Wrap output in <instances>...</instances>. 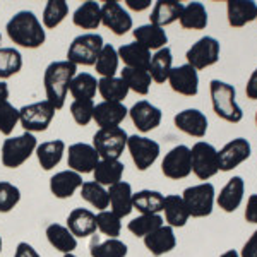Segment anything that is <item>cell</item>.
Masks as SVG:
<instances>
[{
	"mask_svg": "<svg viewBox=\"0 0 257 257\" xmlns=\"http://www.w3.org/2000/svg\"><path fill=\"white\" fill-rule=\"evenodd\" d=\"M255 19H257V18H255Z\"/></svg>",
	"mask_w": 257,
	"mask_h": 257,
	"instance_id": "obj_61",
	"label": "cell"
},
{
	"mask_svg": "<svg viewBox=\"0 0 257 257\" xmlns=\"http://www.w3.org/2000/svg\"><path fill=\"white\" fill-rule=\"evenodd\" d=\"M19 123V108L6 101L0 105V134L11 136Z\"/></svg>",
	"mask_w": 257,
	"mask_h": 257,
	"instance_id": "obj_47",
	"label": "cell"
},
{
	"mask_svg": "<svg viewBox=\"0 0 257 257\" xmlns=\"http://www.w3.org/2000/svg\"><path fill=\"white\" fill-rule=\"evenodd\" d=\"M14 257H41L38 254L35 247L28 242H19L18 247H16V252H14Z\"/></svg>",
	"mask_w": 257,
	"mask_h": 257,
	"instance_id": "obj_51",
	"label": "cell"
},
{
	"mask_svg": "<svg viewBox=\"0 0 257 257\" xmlns=\"http://www.w3.org/2000/svg\"><path fill=\"white\" fill-rule=\"evenodd\" d=\"M96 228L108 238H118L122 231V218H118L110 209L99 211L96 214Z\"/></svg>",
	"mask_w": 257,
	"mask_h": 257,
	"instance_id": "obj_46",
	"label": "cell"
},
{
	"mask_svg": "<svg viewBox=\"0 0 257 257\" xmlns=\"http://www.w3.org/2000/svg\"><path fill=\"white\" fill-rule=\"evenodd\" d=\"M245 219L248 223H254V225H257V194H252V196L247 199Z\"/></svg>",
	"mask_w": 257,
	"mask_h": 257,
	"instance_id": "obj_50",
	"label": "cell"
},
{
	"mask_svg": "<svg viewBox=\"0 0 257 257\" xmlns=\"http://www.w3.org/2000/svg\"><path fill=\"white\" fill-rule=\"evenodd\" d=\"M132 35H134L136 41H138L139 45H143L144 48H148L149 52H151V50L158 52V50L167 47V43H168V36L163 28H158L151 23L136 28V30L132 31Z\"/></svg>",
	"mask_w": 257,
	"mask_h": 257,
	"instance_id": "obj_29",
	"label": "cell"
},
{
	"mask_svg": "<svg viewBox=\"0 0 257 257\" xmlns=\"http://www.w3.org/2000/svg\"><path fill=\"white\" fill-rule=\"evenodd\" d=\"M36 148H38V141H36L35 134H30V132H23L21 136L6 139L2 149H0L2 165L7 168H19L31 158Z\"/></svg>",
	"mask_w": 257,
	"mask_h": 257,
	"instance_id": "obj_4",
	"label": "cell"
},
{
	"mask_svg": "<svg viewBox=\"0 0 257 257\" xmlns=\"http://www.w3.org/2000/svg\"><path fill=\"white\" fill-rule=\"evenodd\" d=\"M165 196L158 190L144 189L132 196V206L141 214H160L163 211Z\"/></svg>",
	"mask_w": 257,
	"mask_h": 257,
	"instance_id": "obj_34",
	"label": "cell"
},
{
	"mask_svg": "<svg viewBox=\"0 0 257 257\" xmlns=\"http://www.w3.org/2000/svg\"><path fill=\"white\" fill-rule=\"evenodd\" d=\"M23 69V55L14 47L0 48V81L9 79Z\"/></svg>",
	"mask_w": 257,
	"mask_h": 257,
	"instance_id": "obj_42",
	"label": "cell"
},
{
	"mask_svg": "<svg viewBox=\"0 0 257 257\" xmlns=\"http://www.w3.org/2000/svg\"><path fill=\"white\" fill-rule=\"evenodd\" d=\"M0 43H2V35H0ZM0 48H2V47H0Z\"/></svg>",
	"mask_w": 257,
	"mask_h": 257,
	"instance_id": "obj_59",
	"label": "cell"
},
{
	"mask_svg": "<svg viewBox=\"0 0 257 257\" xmlns=\"http://www.w3.org/2000/svg\"><path fill=\"white\" fill-rule=\"evenodd\" d=\"M6 101H9V86L7 82L0 81V105Z\"/></svg>",
	"mask_w": 257,
	"mask_h": 257,
	"instance_id": "obj_55",
	"label": "cell"
},
{
	"mask_svg": "<svg viewBox=\"0 0 257 257\" xmlns=\"http://www.w3.org/2000/svg\"><path fill=\"white\" fill-rule=\"evenodd\" d=\"M245 94L248 99H257V69L250 74V77H248Z\"/></svg>",
	"mask_w": 257,
	"mask_h": 257,
	"instance_id": "obj_53",
	"label": "cell"
},
{
	"mask_svg": "<svg viewBox=\"0 0 257 257\" xmlns=\"http://www.w3.org/2000/svg\"><path fill=\"white\" fill-rule=\"evenodd\" d=\"M228 24L231 28H242L257 18V4L254 0H228Z\"/></svg>",
	"mask_w": 257,
	"mask_h": 257,
	"instance_id": "obj_25",
	"label": "cell"
},
{
	"mask_svg": "<svg viewBox=\"0 0 257 257\" xmlns=\"http://www.w3.org/2000/svg\"><path fill=\"white\" fill-rule=\"evenodd\" d=\"M81 197L84 199L86 202H89L93 208L99 211H105L110 208V201H108V190H106L103 185L96 184L94 180L91 182H84L82 187L79 189Z\"/></svg>",
	"mask_w": 257,
	"mask_h": 257,
	"instance_id": "obj_40",
	"label": "cell"
},
{
	"mask_svg": "<svg viewBox=\"0 0 257 257\" xmlns=\"http://www.w3.org/2000/svg\"><path fill=\"white\" fill-rule=\"evenodd\" d=\"M48 243L52 245L55 250L62 252V254H74V250L77 248V238L70 233V230L65 225L60 223H52L47 226L45 230Z\"/></svg>",
	"mask_w": 257,
	"mask_h": 257,
	"instance_id": "obj_26",
	"label": "cell"
},
{
	"mask_svg": "<svg viewBox=\"0 0 257 257\" xmlns=\"http://www.w3.org/2000/svg\"><path fill=\"white\" fill-rule=\"evenodd\" d=\"M190 160H192V172L199 180H209L219 172L218 151L213 144L199 141L190 149Z\"/></svg>",
	"mask_w": 257,
	"mask_h": 257,
	"instance_id": "obj_9",
	"label": "cell"
},
{
	"mask_svg": "<svg viewBox=\"0 0 257 257\" xmlns=\"http://www.w3.org/2000/svg\"><path fill=\"white\" fill-rule=\"evenodd\" d=\"M248 158H250V143L243 138L230 141L218 151V161L221 172H230Z\"/></svg>",
	"mask_w": 257,
	"mask_h": 257,
	"instance_id": "obj_15",
	"label": "cell"
},
{
	"mask_svg": "<svg viewBox=\"0 0 257 257\" xmlns=\"http://www.w3.org/2000/svg\"><path fill=\"white\" fill-rule=\"evenodd\" d=\"M67 146L62 139H53V141H47V143H41L36 148V158H38V163L41 165V168L47 170H53L57 165L60 163L62 158H64V153Z\"/></svg>",
	"mask_w": 257,
	"mask_h": 257,
	"instance_id": "obj_28",
	"label": "cell"
},
{
	"mask_svg": "<svg viewBox=\"0 0 257 257\" xmlns=\"http://www.w3.org/2000/svg\"><path fill=\"white\" fill-rule=\"evenodd\" d=\"M96 91H98L96 77L91 76L88 72L76 74L69 86V93L72 94V98L81 99V101H93Z\"/></svg>",
	"mask_w": 257,
	"mask_h": 257,
	"instance_id": "obj_37",
	"label": "cell"
},
{
	"mask_svg": "<svg viewBox=\"0 0 257 257\" xmlns=\"http://www.w3.org/2000/svg\"><path fill=\"white\" fill-rule=\"evenodd\" d=\"M180 26L184 30H196L201 31L208 26V12L206 7L201 2H190L187 6H184L180 16Z\"/></svg>",
	"mask_w": 257,
	"mask_h": 257,
	"instance_id": "obj_36",
	"label": "cell"
},
{
	"mask_svg": "<svg viewBox=\"0 0 257 257\" xmlns=\"http://www.w3.org/2000/svg\"><path fill=\"white\" fill-rule=\"evenodd\" d=\"M74 26L81 30H98L101 24V6L94 0L81 4L72 14Z\"/></svg>",
	"mask_w": 257,
	"mask_h": 257,
	"instance_id": "obj_32",
	"label": "cell"
},
{
	"mask_svg": "<svg viewBox=\"0 0 257 257\" xmlns=\"http://www.w3.org/2000/svg\"><path fill=\"white\" fill-rule=\"evenodd\" d=\"M2 247H4V242H2V237H0V252H2Z\"/></svg>",
	"mask_w": 257,
	"mask_h": 257,
	"instance_id": "obj_57",
	"label": "cell"
},
{
	"mask_svg": "<svg viewBox=\"0 0 257 257\" xmlns=\"http://www.w3.org/2000/svg\"><path fill=\"white\" fill-rule=\"evenodd\" d=\"M128 115V110L125 108L123 103H111V101H101L98 105H94L93 111V120L96 122L99 128H111V127H120V123L123 122Z\"/></svg>",
	"mask_w": 257,
	"mask_h": 257,
	"instance_id": "obj_18",
	"label": "cell"
},
{
	"mask_svg": "<svg viewBox=\"0 0 257 257\" xmlns=\"http://www.w3.org/2000/svg\"><path fill=\"white\" fill-rule=\"evenodd\" d=\"M108 201H110V211H113L118 218H125L132 213L134 206H132V187L131 184L120 180L118 184L110 185L108 189Z\"/></svg>",
	"mask_w": 257,
	"mask_h": 257,
	"instance_id": "obj_22",
	"label": "cell"
},
{
	"mask_svg": "<svg viewBox=\"0 0 257 257\" xmlns=\"http://www.w3.org/2000/svg\"><path fill=\"white\" fill-rule=\"evenodd\" d=\"M55 106L47 99L30 103V105L19 108V123L23 125L24 132H30V134L43 132L50 127L53 117H55Z\"/></svg>",
	"mask_w": 257,
	"mask_h": 257,
	"instance_id": "obj_7",
	"label": "cell"
},
{
	"mask_svg": "<svg viewBox=\"0 0 257 257\" xmlns=\"http://www.w3.org/2000/svg\"><path fill=\"white\" fill-rule=\"evenodd\" d=\"M120 79L127 84L128 91H134V93L143 94V96L149 93V88H151L153 82L148 70L131 67H123V70L120 72Z\"/></svg>",
	"mask_w": 257,
	"mask_h": 257,
	"instance_id": "obj_39",
	"label": "cell"
},
{
	"mask_svg": "<svg viewBox=\"0 0 257 257\" xmlns=\"http://www.w3.org/2000/svg\"><path fill=\"white\" fill-rule=\"evenodd\" d=\"M105 41H103L101 35L96 33H84L72 40L67 50V60L70 64L77 65H94L101 53Z\"/></svg>",
	"mask_w": 257,
	"mask_h": 257,
	"instance_id": "obj_5",
	"label": "cell"
},
{
	"mask_svg": "<svg viewBox=\"0 0 257 257\" xmlns=\"http://www.w3.org/2000/svg\"><path fill=\"white\" fill-rule=\"evenodd\" d=\"M255 123H257V113H255Z\"/></svg>",
	"mask_w": 257,
	"mask_h": 257,
	"instance_id": "obj_60",
	"label": "cell"
},
{
	"mask_svg": "<svg viewBox=\"0 0 257 257\" xmlns=\"http://www.w3.org/2000/svg\"><path fill=\"white\" fill-rule=\"evenodd\" d=\"M70 230V233L76 238H86L91 237L96 228V214L91 209L86 208H76L69 213L67 216V225H65Z\"/></svg>",
	"mask_w": 257,
	"mask_h": 257,
	"instance_id": "obj_21",
	"label": "cell"
},
{
	"mask_svg": "<svg viewBox=\"0 0 257 257\" xmlns=\"http://www.w3.org/2000/svg\"><path fill=\"white\" fill-rule=\"evenodd\" d=\"M165 225V218L161 214H139L138 218L131 219L127 225V230L136 237H148L155 230Z\"/></svg>",
	"mask_w": 257,
	"mask_h": 257,
	"instance_id": "obj_41",
	"label": "cell"
},
{
	"mask_svg": "<svg viewBox=\"0 0 257 257\" xmlns=\"http://www.w3.org/2000/svg\"><path fill=\"white\" fill-rule=\"evenodd\" d=\"M118 60L120 59H118V53H117V50H115V47H111L110 43H105L96 64H94L96 72L101 77H115V74H117V70H118Z\"/></svg>",
	"mask_w": 257,
	"mask_h": 257,
	"instance_id": "obj_44",
	"label": "cell"
},
{
	"mask_svg": "<svg viewBox=\"0 0 257 257\" xmlns=\"http://www.w3.org/2000/svg\"><path fill=\"white\" fill-rule=\"evenodd\" d=\"M118 59L125 64V67L131 69H144L148 70L149 62H151V52L148 48H144L143 45H139L138 41L134 43L122 45L118 50Z\"/></svg>",
	"mask_w": 257,
	"mask_h": 257,
	"instance_id": "obj_31",
	"label": "cell"
},
{
	"mask_svg": "<svg viewBox=\"0 0 257 257\" xmlns=\"http://www.w3.org/2000/svg\"><path fill=\"white\" fill-rule=\"evenodd\" d=\"M163 211H165V221H167V225L172 228L185 226L190 218L189 211L184 204V199H182V196H177V194L165 196Z\"/></svg>",
	"mask_w": 257,
	"mask_h": 257,
	"instance_id": "obj_33",
	"label": "cell"
},
{
	"mask_svg": "<svg viewBox=\"0 0 257 257\" xmlns=\"http://www.w3.org/2000/svg\"><path fill=\"white\" fill-rule=\"evenodd\" d=\"M101 24L113 35L123 36L132 30V18L118 2L108 0L101 6Z\"/></svg>",
	"mask_w": 257,
	"mask_h": 257,
	"instance_id": "obj_14",
	"label": "cell"
},
{
	"mask_svg": "<svg viewBox=\"0 0 257 257\" xmlns=\"http://www.w3.org/2000/svg\"><path fill=\"white\" fill-rule=\"evenodd\" d=\"M144 245L155 257L168 254V252H172L177 247L175 231L168 225L160 226L158 230H155L148 237H144Z\"/></svg>",
	"mask_w": 257,
	"mask_h": 257,
	"instance_id": "obj_23",
	"label": "cell"
},
{
	"mask_svg": "<svg viewBox=\"0 0 257 257\" xmlns=\"http://www.w3.org/2000/svg\"><path fill=\"white\" fill-rule=\"evenodd\" d=\"M161 172L170 180H182V178L189 177L192 172V160H190V148L175 146L173 149L165 155L163 161H161Z\"/></svg>",
	"mask_w": 257,
	"mask_h": 257,
	"instance_id": "obj_11",
	"label": "cell"
},
{
	"mask_svg": "<svg viewBox=\"0 0 257 257\" xmlns=\"http://www.w3.org/2000/svg\"><path fill=\"white\" fill-rule=\"evenodd\" d=\"M184 204L192 218H206L213 213L214 206V185L209 182L187 187L182 194Z\"/></svg>",
	"mask_w": 257,
	"mask_h": 257,
	"instance_id": "obj_8",
	"label": "cell"
},
{
	"mask_svg": "<svg viewBox=\"0 0 257 257\" xmlns=\"http://www.w3.org/2000/svg\"><path fill=\"white\" fill-rule=\"evenodd\" d=\"M128 134L122 127L98 128L93 136V148L96 149L99 160H118L127 148Z\"/></svg>",
	"mask_w": 257,
	"mask_h": 257,
	"instance_id": "obj_6",
	"label": "cell"
},
{
	"mask_svg": "<svg viewBox=\"0 0 257 257\" xmlns=\"http://www.w3.org/2000/svg\"><path fill=\"white\" fill-rule=\"evenodd\" d=\"M219 257H240V254L237 250H233V248H231V250H226L225 254H221Z\"/></svg>",
	"mask_w": 257,
	"mask_h": 257,
	"instance_id": "obj_56",
	"label": "cell"
},
{
	"mask_svg": "<svg viewBox=\"0 0 257 257\" xmlns=\"http://www.w3.org/2000/svg\"><path fill=\"white\" fill-rule=\"evenodd\" d=\"M21 201V190L11 182H0V213H11Z\"/></svg>",
	"mask_w": 257,
	"mask_h": 257,
	"instance_id": "obj_48",
	"label": "cell"
},
{
	"mask_svg": "<svg viewBox=\"0 0 257 257\" xmlns=\"http://www.w3.org/2000/svg\"><path fill=\"white\" fill-rule=\"evenodd\" d=\"M125 6L128 7V9L139 12V11L148 9V7L151 6V2H149V0H125Z\"/></svg>",
	"mask_w": 257,
	"mask_h": 257,
	"instance_id": "obj_54",
	"label": "cell"
},
{
	"mask_svg": "<svg viewBox=\"0 0 257 257\" xmlns=\"http://www.w3.org/2000/svg\"><path fill=\"white\" fill-rule=\"evenodd\" d=\"M76 74H77V67L74 64H70L69 60L52 62L45 69L43 84H45V93H47V101L52 103L55 106V110L64 108L69 93V86Z\"/></svg>",
	"mask_w": 257,
	"mask_h": 257,
	"instance_id": "obj_2",
	"label": "cell"
},
{
	"mask_svg": "<svg viewBox=\"0 0 257 257\" xmlns=\"http://www.w3.org/2000/svg\"><path fill=\"white\" fill-rule=\"evenodd\" d=\"M168 82L175 93L184 96H196L199 91V74L189 64L173 67L168 76Z\"/></svg>",
	"mask_w": 257,
	"mask_h": 257,
	"instance_id": "obj_16",
	"label": "cell"
},
{
	"mask_svg": "<svg viewBox=\"0 0 257 257\" xmlns=\"http://www.w3.org/2000/svg\"><path fill=\"white\" fill-rule=\"evenodd\" d=\"M243 192H245V184L242 177H233L228 180V184L219 190L218 206L225 213H233L240 208L243 201Z\"/></svg>",
	"mask_w": 257,
	"mask_h": 257,
	"instance_id": "obj_24",
	"label": "cell"
},
{
	"mask_svg": "<svg viewBox=\"0 0 257 257\" xmlns=\"http://www.w3.org/2000/svg\"><path fill=\"white\" fill-rule=\"evenodd\" d=\"M69 16V4L65 0H48L41 16V24L45 30H53Z\"/></svg>",
	"mask_w": 257,
	"mask_h": 257,
	"instance_id": "obj_43",
	"label": "cell"
},
{
	"mask_svg": "<svg viewBox=\"0 0 257 257\" xmlns=\"http://www.w3.org/2000/svg\"><path fill=\"white\" fill-rule=\"evenodd\" d=\"M99 161V156L93 144L88 143H76L70 144L67 151V165L69 170L79 173V175H86V173H93Z\"/></svg>",
	"mask_w": 257,
	"mask_h": 257,
	"instance_id": "obj_13",
	"label": "cell"
},
{
	"mask_svg": "<svg viewBox=\"0 0 257 257\" xmlns=\"http://www.w3.org/2000/svg\"><path fill=\"white\" fill-rule=\"evenodd\" d=\"M6 30L11 41L23 48H40L47 40L43 24L31 11L16 12L7 23Z\"/></svg>",
	"mask_w": 257,
	"mask_h": 257,
	"instance_id": "obj_1",
	"label": "cell"
},
{
	"mask_svg": "<svg viewBox=\"0 0 257 257\" xmlns=\"http://www.w3.org/2000/svg\"><path fill=\"white\" fill-rule=\"evenodd\" d=\"M240 257H257V230L250 235V238L245 242V245L242 247Z\"/></svg>",
	"mask_w": 257,
	"mask_h": 257,
	"instance_id": "obj_52",
	"label": "cell"
},
{
	"mask_svg": "<svg viewBox=\"0 0 257 257\" xmlns=\"http://www.w3.org/2000/svg\"><path fill=\"white\" fill-rule=\"evenodd\" d=\"M127 252V245L118 238H106L103 242H94L89 248L91 257H125Z\"/></svg>",
	"mask_w": 257,
	"mask_h": 257,
	"instance_id": "obj_45",
	"label": "cell"
},
{
	"mask_svg": "<svg viewBox=\"0 0 257 257\" xmlns=\"http://www.w3.org/2000/svg\"><path fill=\"white\" fill-rule=\"evenodd\" d=\"M94 103L93 101H81V99H74L70 103V115H72L74 122L81 127H86L93 120Z\"/></svg>",
	"mask_w": 257,
	"mask_h": 257,
	"instance_id": "obj_49",
	"label": "cell"
},
{
	"mask_svg": "<svg viewBox=\"0 0 257 257\" xmlns=\"http://www.w3.org/2000/svg\"><path fill=\"white\" fill-rule=\"evenodd\" d=\"M128 115H131V120L138 131H141L143 134L146 132H151L153 128H156L161 123V110L158 106L151 105L146 99H141V101L136 103L131 110H128Z\"/></svg>",
	"mask_w": 257,
	"mask_h": 257,
	"instance_id": "obj_17",
	"label": "cell"
},
{
	"mask_svg": "<svg viewBox=\"0 0 257 257\" xmlns=\"http://www.w3.org/2000/svg\"><path fill=\"white\" fill-rule=\"evenodd\" d=\"M62 257H77V255H74V254H65V255H62Z\"/></svg>",
	"mask_w": 257,
	"mask_h": 257,
	"instance_id": "obj_58",
	"label": "cell"
},
{
	"mask_svg": "<svg viewBox=\"0 0 257 257\" xmlns=\"http://www.w3.org/2000/svg\"><path fill=\"white\" fill-rule=\"evenodd\" d=\"M175 127L192 138H204L208 132V118L202 111L196 108H189L184 111H178L173 118Z\"/></svg>",
	"mask_w": 257,
	"mask_h": 257,
	"instance_id": "obj_20",
	"label": "cell"
},
{
	"mask_svg": "<svg viewBox=\"0 0 257 257\" xmlns=\"http://www.w3.org/2000/svg\"><path fill=\"white\" fill-rule=\"evenodd\" d=\"M187 64L196 70L211 67L219 60V41L213 36H204L187 50Z\"/></svg>",
	"mask_w": 257,
	"mask_h": 257,
	"instance_id": "obj_12",
	"label": "cell"
},
{
	"mask_svg": "<svg viewBox=\"0 0 257 257\" xmlns=\"http://www.w3.org/2000/svg\"><path fill=\"white\" fill-rule=\"evenodd\" d=\"M98 91L103 101L111 103H123V99L128 94L127 84L120 77H101L98 81Z\"/></svg>",
	"mask_w": 257,
	"mask_h": 257,
	"instance_id": "obj_38",
	"label": "cell"
},
{
	"mask_svg": "<svg viewBox=\"0 0 257 257\" xmlns=\"http://www.w3.org/2000/svg\"><path fill=\"white\" fill-rule=\"evenodd\" d=\"M82 175L72 170H62L50 178V192L57 199H69L82 187Z\"/></svg>",
	"mask_w": 257,
	"mask_h": 257,
	"instance_id": "obj_19",
	"label": "cell"
},
{
	"mask_svg": "<svg viewBox=\"0 0 257 257\" xmlns=\"http://www.w3.org/2000/svg\"><path fill=\"white\" fill-rule=\"evenodd\" d=\"M127 149L131 153V158L134 161L136 168L141 172H146L149 167H153L160 156V144L156 141L138 134L128 136Z\"/></svg>",
	"mask_w": 257,
	"mask_h": 257,
	"instance_id": "obj_10",
	"label": "cell"
},
{
	"mask_svg": "<svg viewBox=\"0 0 257 257\" xmlns=\"http://www.w3.org/2000/svg\"><path fill=\"white\" fill-rule=\"evenodd\" d=\"M211 91V101H213V110L219 118L226 120L231 123H238L243 118V111L235 101L237 91L231 84L218 79L209 82Z\"/></svg>",
	"mask_w": 257,
	"mask_h": 257,
	"instance_id": "obj_3",
	"label": "cell"
},
{
	"mask_svg": "<svg viewBox=\"0 0 257 257\" xmlns=\"http://www.w3.org/2000/svg\"><path fill=\"white\" fill-rule=\"evenodd\" d=\"M172 50L168 47L158 50L155 55L151 57V62H149L148 72L151 76V79L156 82V84H163L165 81H168V76L172 72Z\"/></svg>",
	"mask_w": 257,
	"mask_h": 257,
	"instance_id": "obj_35",
	"label": "cell"
},
{
	"mask_svg": "<svg viewBox=\"0 0 257 257\" xmlns=\"http://www.w3.org/2000/svg\"><path fill=\"white\" fill-rule=\"evenodd\" d=\"M182 11H184V4L182 2H177V0H158L151 11L149 23L158 28L168 26V24L175 23L177 19H180Z\"/></svg>",
	"mask_w": 257,
	"mask_h": 257,
	"instance_id": "obj_27",
	"label": "cell"
},
{
	"mask_svg": "<svg viewBox=\"0 0 257 257\" xmlns=\"http://www.w3.org/2000/svg\"><path fill=\"white\" fill-rule=\"evenodd\" d=\"M123 172H125V165L120 160H99L96 168L93 170V177L96 184L110 187L122 180Z\"/></svg>",
	"mask_w": 257,
	"mask_h": 257,
	"instance_id": "obj_30",
	"label": "cell"
}]
</instances>
